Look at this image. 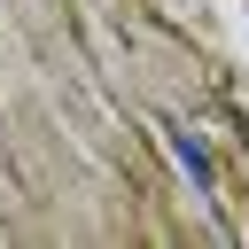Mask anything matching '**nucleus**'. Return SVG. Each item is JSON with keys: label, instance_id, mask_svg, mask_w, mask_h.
<instances>
[{"label": "nucleus", "instance_id": "obj_1", "mask_svg": "<svg viewBox=\"0 0 249 249\" xmlns=\"http://www.w3.org/2000/svg\"><path fill=\"white\" fill-rule=\"evenodd\" d=\"M171 156L187 163V179H195V187H210V179H218V171H210V148H202V132H187V124H171Z\"/></svg>", "mask_w": 249, "mask_h": 249}]
</instances>
